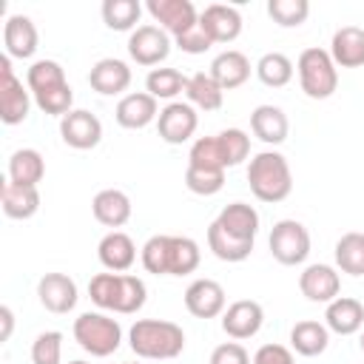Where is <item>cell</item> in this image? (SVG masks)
Returning <instances> with one entry per match:
<instances>
[{
    "label": "cell",
    "mask_w": 364,
    "mask_h": 364,
    "mask_svg": "<svg viewBox=\"0 0 364 364\" xmlns=\"http://www.w3.org/2000/svg\"><path fill=\"white\" fill-rule=\"evenodd\" d=\"M185 97H188V102H191L193 108H199V111H219L222 102H225L222 85H219L210 74H205V71H196L193 77H188Z\"/></svg>",
    "instance_id": "4dcf8cb0"
},
{
    "label": "cell",
    "mask_w": 364,
    "mask_h": 364,
    "mask_svg": "<svg viewBox=\"0 0 364 364\" xmlns=\"http://www.w3.org/2000/svg\"><path fill=\"white\" fill-rule=\"evenodd\" d=\"M128 54L136 65H159L171 54V34L159 26H136L128 37Z\"/></svg>",
    "instance_id": "30bf717a"
},
{
    "label": "cell",
    "mask_w": 364,
    "mask_h": 364,
    "mask_svg": "<svg viewBox=\"0 0 364 364\" xmlns=\"http://www.w3.org/2000/svg\"><path fill=\"white\" fill-rule=\"evenodd\" d=\"M247 185L259 202H284L293 191V173L279 151H259L247 165Z\"/></svg>",
    "instance_id": "277c9868"
},
{
    "label": "cell",
    "mask_w": 364,
    "mask_h": 364,
    "mask_svg": "<svg viewBox=\"0 0 364 364\" xmlns=\"http://www.w3.org/2000/svg\"><path fill=\"white\" fill-rule=\"evenodd\" d=\"M97 259L108 273H125L131 270V264L136 262V245L128 233L122 230H111L100 239L97 245Z\"/></svg>",
    "instance_id": "ffe728a7"
},
{
    "label": "cell",
    "mask_w": 364,
    "mask_h": 364,
    "mask_svg": "<svg viewBox=\"0 0 364 364\" xmlns=\"http://www.w3.org/2000/svg\"><path fill=\"white\" fill-rule=\"evenodd\" d=\"M228 296L216 279H196L185 290V307L196 318H216L225 313Z\"/></svg>",
    "instance_id": "2e32d148"
},
{
    "label": "cell",
    "mask_w": 364,
    "mask_h": 364,
    "mask_svg": "<svg viewBox=\"0 0 364 364\" xmlns=\"http://www.w3.org/2000/svg\"><path fill=\"white\" fill-rule=\"evenodd\" d=\"M88 85L102 94V97H114V94H122L128 91L131 85V68L125 60H117V57H102L91 65L88 71Z\"/></svg>",
    "instance_id": "d6986e66"
},
{
    "label": "cell",
    "mask_w": 364,
    "mask_h": 364,
    "mask_svg": "<svg viewBox=\"0 0 364 364\" xmlns=\"http://www.w3.org/2000/svg\"><path fill=\"white\" fill-rule=\"evenodd\" d=\"M0 321H3V333H0V338H3V341H9L11 327H14V313H11V307H9V304H3V307H0Z\"/></svg>",
    "instance_id": "7dc6e473"
},
{
    "label": "cell",
    "mask_w": 364,
    "mask_h": 364,
    "mask_svg": "<svg viewBox=\"0 0 364 364\" xmlns=\"http://www.w3.org/2000/svg\"><path fill=\"white\" fill-rule=\"evenodd\" d=\"M253 364H296V358L284 344H262L253 355Z\"/></svg>",
    "instance_id": "bcb514c9"
},
{
    "label": "cell",
    "mask_w": 364,
    "mask_h": 364,
    "mask_svg": "<svg viewBox=\"0 0 364 364\" xmlns=\"http://www.w3.org/2000/svg\"><path fill=\"white\" fill-rule=\"evenodd\" d=\"M267 247L273 253V259L284 267H296L310 256V233L301 222L296 219H279L270 230Z\"/></svg>",
    "instance_id": "52a82bcc"
},
{
    "label": "cell",
    "mask_w": 364,
    "mask_h": 364,
    "mask_svg": "<svg viewBox=\"0 0 364 364\" xmlns=\"http://www.w3.org/2000/svg\"><path fill=\"white\" fill-rule=\"evenodd\" d=\"M60 136L68 148L74 151H91L100 145L102 139V122L97 114L85 111V108H74L71 114H65L60 119Z\"/></svg>",
    "instance_id": "8fae6325"
},
{
    "label": "cell",
    "mask_w": 364,
    "mask_h": 364,
    "mask_svg": "<svg viewBox=\"0 0 364 364\" xmlns=\"http://www.w3.org/2000/svg\"><path fill=\"white\" fill-rule=\"evenodd\" d=\"M327 344H330V330L321 321L304 318V321H296L290 330V347L304 358L321 355L327 350Z\"/></svg>",
    "instance_id": "f1b7e54d"
},
{
    "label": "cell",
    "mask_w": 364,
    "mask_h": 364,
    "mask_svg": "<svg viewBox=\"0 0 364 364\" xmlns=\"http://www.w3.org/2000/svg\"><path fill=\"white\" fill-rule=\"evenodd\" d=\"M199 128V114L191 102H168L159 117H156V131L162 136V142L168 145H182L188 142Z\"/></svg>",
    "instance_id": "9c48e42d"
},
{
    "label": "cell",
    "mask_w": 364,
    "mask_h": 364,
    "mask_svg": "<svg viewBox=\"0 0 364 364\" xmlns=\"http://www.w3.org/2000/svg\"><path fill=\"white\" fill-rule=\"evenodd\" d=\"M324 324L330 333L338 336H353L364 327V304L353 296H338L327 304L324 310Z\"/></svg>",
    "instance_id": "603a6c76"
},
{
    "label": "cell",
    "mask_w": 364,
    "mask_h": 364,
    "mask_svg": "<svg viewBox=\"0 0 364 364\" xmlns=\"http://www.w3.org/2000/svg\"><path fill=\"white\" fill-rule=\"evenodd\" d=\"M31 111V91L17 80L11 68V57H0V119L6 125H20Z\"/></svg>",
    "instance_id": "ba28073f"
},
{
    "label": "cell",
    "mask_w": 364,
    "mask_h": 364,
    "mask_svg": "<svg viewBox=\"0 0 364 364\" xmlns=\"http://www.w3.org/2000/svg\"><path fill=\"white\" fill-rule=\"evenodd\" d=\"M216 139L222 145V156L228 168H236L250 156V136L242 128H225L222 134H216Z\"/></svg>",
    "instance_id": "ab89813d"
},
{
    "label": "cell",
    "mask_w": 364,
    "mask_h": 364,
    "mask_svg": "<svg viewBox=\"0 0 364 364\" xmlns=\"http://www.w3.org/2000/svg\"><path fill=\"white\" fill-rule=\"evenodd\" d=\"M34 105L43 111V114H51V117H65L71 114L74 108V91L71 85H60V88H51V91H43V94H34Z\"/></svg>",
    "instance_id": "7bdbcfd3"
},
{
    "label": "cell",
    "mask_w": 364,
    "mask_h": 364,
    "mask_svg": "<svg viewBox=\"0 0 364 364\" xmlns=\"http://www.w3.org/2000/svg\"><path fill=\"white\" fill-rule=\"evenodd\" d=\"M91 213L100 225L117 230L122 228L128 219H131V199L125 191H117V188H105L100 191L94 199H91Z\"/></svg>",
    "instance_id": "cb8c5ba5"
},
{
    "label": "cell",
    "mask_w": 364,
    "mask_h": 364,
    "mask_svg": "<svg viewBox=\"0 0 364 364\" xmlns=\"http://www.w3.org/2000/svg\"><path fill=\"white\" fill-rule=\"evenodd\" d=\"M199 26L213 40V46L216 43H233L242 34V14H239L236 6L210 3L199 11Z\"/></svg>",
    "instance_id": "e0dca14e"
},
{
    "label": "cell",
    "mask_w": 364,
    "mask_h": 364,
    "mask_svg": "<svg viewBox=\"0 0 364 364\" xmlns=\"http://www.w3.org/2000/svg\"><path fill=\"white\" fill-rule=\"evenodd\" d=\"M128 344L139 358L168 361L185 350V330L165 318H136L128 330Z\"/></svg>",
    "instance_id": "3957f363"
},
{
    "label": "cell",
    "mask_w": 364,
    "mask_h": 364,
    "mask_svg": "<svg viewBox=\"0 0 364 364\" xmlns=\"http://www.w3.org/2000/svg\"><path fill=\"white\" fill-rule=\"evenodd\" d=\"M142 6L136 0H105L102 3V23L111 31H134Z\"/></svg>",
    "instance_id": "8d00e7d4"
},
{
    "label": "cell",
    "mask_w": 364,
    "mask_h": 364,
    "mask_svg": "<svg viewBox=\"0 0 364 364\" xmlns=\"http://www.w3.org/2000/svg\"><path fill=\"white\" fill-rule=\"evenodd\" d=\"M122 364H134V361H122Z\"/></svg>",
    "instance_id": "f907efd6"
},
{
    "label": "cell",
    "mask_w": 364,
    "mask_h": 364,
    "mask_svg": "<svg viewBox=\"0 0 364 364\" xmlns=\"http://www.w3.org/2000/svg\"><path fill=\"white\" fill-rule=\"evenodd\" d=\"M208 74L222 85V91H233V88H239V85L247 82V77H250V60L242 51L228 48V51H222V54L213 57Z\"/></svg>",
    "instance_id": "4316f807"
},
{
    "label": "cell",
    "mask_w": 364,
    "mask_h": 364,
    "mask_svg": "<svg viewBox=\"0 0 364 364\" xmlns=\"http://www.w3.org/2000/svg\"><path fill=\"white\" fill-rule=\"evenodd\" d=\"M188 165L196 168H216V171H228L225 156H222V145L216 136H199L191 151H188Z\"/></svg>",
    "instance_id": "60d3db41"
},
{
    "label": "cell",
    "mask_w": 364,
    "mask_h": 364,
    "mask_svg": "<svg viewBox=\"0 0 364 364\" xmlns=\"http://www.w3.org/2000/svg\"><path fill=\"white\" fill-rule=\"evenodd\" d=\"M256 77L267 88H284L293 80V60L282 51H267L256 63Z\"/></svg>",
    "instance_id": "d6a6232c"
},
{
    "label": "cell",
    "mask_w": 364,
    "mask_h": 364,
    "mask_svg": "<svg viewBox=\"0 0 364 364\" xmlns=\"http://www.w3.org/2000/svg\"><path fill=\"white\" fill-rule=\"evenodd\" d=\"M250 131L264 145H282L287 139L290 122H287V114L279 105H256L253 114H250Z\"/></svg>",
    "instance_id": "484cf974"
},
{
    "label": "cell",
    "mask_w": 364,
    "mask_h": 364,
    "mask_svg": "<svg viewBox=\"0 0 364 364\" xmlns=\"http://www.w3.org/2000/svg\"><path fill=\"white\" fill-rule=\"evenodd\" d=\"M43 176H46V159L37 148H17L9 156V179L11 182L37 188V182Z\"/></svg>",
    "instance_id": "f546056e"
},
{
    "label": "cell",
    "mask_w": 364,
    "mask_h": 364,
    "mask_svg": "<svg viewBox=\"0 0 364 364\" xmlns=\"http://www.w3.org/2000/svg\"><path fill=\"white\" fill-rule=\"evenodd\" d=\"M173 43H176V46L185 51V54H205V51L213 46V40L205 34V28H202L199 23H196L193 28H188L185 34H179Z\"/></svg>",
    "instance_id": "ee69618b"
},
{
    "label": "cell",
    "mask_w": 364,
    "mask_h": 364,
    "mask_svg": "<svg viewBox=\"0 0 364 364\" xmlns=\"http://www.w3.org/2000/svg\"><path fill=\"white\" fill-rule=\"evenodd\" d=\"M26 85H28L31 97L43 94V91H51V88H60V85H68L65 68L57 60H37L26 71Z\"/></svg>",
    "instance_id": "e575fe53"
},
{
    "label": "cell",
    "mask_w": 364,
    "mask_h": 364,
    "mask_svg": "<svg viewBox=\"0 0 364 364\" xmlns=\"http://www.w3.org/2000/svg\"><path fill=\"white\" fill-rule=\"evenodd\" d=\"M262 324H264V310L253 299H239L230 307H225V313H222V330L233 341L253 338L262 330Z\"/></svg>",
    "instance_id": "5bb4252c"
},
{
    "label": "cell",
    "mask_w": 364,
    "mask_h": 364,
    "mask_svg": "<svg viewBox=\"0 0 364 364\" xmlns=\"http://www.w3.org/2000/svg\"><path fill=\"white\" fill-rule=\"evenodd\" d=\"M208 247L219 262H245L253 253V242H242L230 233H225L216 222L208 228Z\"/></svg>",
    "instance_id": "1f68e13d"
},
{
    "label": "cell",
    "mask_w": 364,
    "mask_h": 364,
    "mask_svg": "<svg viewBox=\"0 0 364 364\" xmlns=\"http://www.w3.org/2000/svg\"><path fill=\"white\" fill-rule=\"evenodd\" d=\"M336 267L347 276H364V233H344L336 242Z\"/></svg>",
    "instance_id": "836d02e7"
},
{
    "label": "cell",
    "mask_w": 364,
    "mask_h": 364,
    "mask_svg": "<svg viewBox=\"0 0 364 364\" xmlns=\"http://www.w3.org/2000/svg\"><path fill=\"white\" fill-rule=\"evenodd\" d=\"M0 205L9 219H31L40 210V191L31 185H17L6 179L0 188Z\"/></svg>",
    "instance_id": "83f0119b"
},
{
    "label": "cell",
    "mask_w": 364,
    "mask_h": 364,
    "mask_svg": "<svg viewBox=\"0 0 364 364\" xmlns=\"http://www.w3.org/2000/svg\"><path fill=\"white\" fill-rule=\"evenodd\" d=\"M88 296L100 310L119 316H134L148 299V287L139 276L131 273H97L88 282Z\"/></svg>",
    "instance_id": "7a4b0ae2"
},
{
    "label": "cell",
    "mask_w": 364,
    "mask_h": 364,
    "mask_svg": "<svg viewBox=\"0 0 364 364\" xmlns=\"http://www.w3.org/2000/svg\"><path fill=\"white\" fill-rule=\"evenodd\" d=\"M142 267L154 276H188L199 267L202 250L191 236H151L139 250Z\"/></svg>",
    "instance_id": "6da1fadb"
},
{
    "label": "cell",
    "mask_w": 364,
    "mask_h": 364,
    "mask_svg": "<svg viewBox=\"0 0 364 364\" xmlns=\"http://www.w3.org/2000/svg\"><path fill=\"white\" fill-rule=\"evenodd\" d=\"M299 290L313 304H330L333 299H338L341 276L333 264H307L299 273Z\"/></svg>",
    "instance_id": "4fadbf2b"
},
{
    "label": "cell",
    "mask_w": 364,
    "mask_h": 364,
    "mask_svg": "<svg viewBox=\"0 0 364 364\" xmlns=\"http://www.w3.org/2000/svg\"><path fill=\"white\" fill-rule=\"evenodd\" d=\"M330 57L336 68H358L364 65V28L358 26H341L333 31L330 40Z\"/></svg>",
    "instance_id": "d4e9b609"
},
{
    "label": "cell",
    "mask_w": 364,
    "mask_h": 364,
    "mask_svg": "<svg viewBox=\"0 0 364 364\" xmlns=\"http://www.w3.org/2000/svg\"><path fill=\"white\" fill-rule=\"evenodd\" d=\"M68 364H88V361H82V358H77V361H68Z\"/></svg>",
    "instance_id": "c3c4849f"
},
{
    "label": "cell",
    "mask_w": 364,
    "mask_h": 364,
    "mask_svg": "<svg viewBox=\"0 0 364 364\" xmlns=\"http://www.w3.org/2000/svg\"><path fill=\"white\" fill-rule=\"evenodd\" d=\"M358 344H361V353H364V333H361V341Z\"/></svg>",
    "instance_id": "681fc988"
},
{
    "label": "cell",
    "mask_w": 364,
    "mask_h": 364,
    "mask_svg": "<svg viewBox=\"0 0 364 364\" xmlns=\"http://www.w3.org/2000/svg\"><path fill=\"white\" fill-rule=\"evenodd\" d=\"M63 361V333L46 330L31 341V364H60Z\"/></svg>",
    "instance_id": "b9f144b4"
},
{
    "label": "cell",
    "mask_w": 364,
    "mask_h": 364,
    "mask_svg": "<svg viewBox=\"0 0 364 364\" xmlns=\"http://www.w3.org/2000/svg\"><path fill=\"white\" fill-rule=\"evenodd\" d=\"M225 233L242 239V242H256L259 233V213L253 205L247 202H230L219 210V216L213 219Z\"/></svg>",
    "instance_id": "7402d4cb"
},
{
    "label": "cell",
    "mask_w": 364,
    "mask_h": 364,
    "mask_svg": "<svg viewBox=\"0 0 364 364\" xmlns=\"http://www.w3.org/2000/svg\"><path fill=\"white\" fill-rule=\"evenodd\" d=\"M117 122L128 131H139L145 125H151L156 117H159V105L156 100L148 94V91H134V94H125L119 102H117V111H114Z\"/></svg>",
    "instance_id": "44dd1931"
},
{
    "label": "cell",
    "mask_w": 364,
    "mask_h": 364,
    "mask_svg": "<svg viewBox=\"0 0 364 364\" xmlns=\"http://www.w3.org/2000/svg\"><path fill=\"white\" fill-rule=\"evenodd\" d=\"M3 46H6V54L11 60H28V57H34V51L40 46V34H37V26L31 23V17H26V14H9L6 17V26H3Z\"/></svg>",
    "instance_id": "ac0fdd59"
},
{
    "label": "cell",
    "mask_w": 364,
    "mask_h": 364,
    "mask_svg": "<svg viewBox=\"0 0 364 364\" xmlns=\"http://www.w3.org/2000/svg\"><path fill=\"white\" fill-rule=\"evenodd\" d=\"M185 185L191 193L196 196H213L225 188V171H216V168H196V165H188L185 168Z\"/></svg>",
    "instance_id": "f35d334b"
},
{
    "label": "cell",
    "mask_w": 364,
    "mask_h": 364,
    "mask_svg": "<svg viewBox=\"0 0 364 364\" xmlns=\"http://www.w3.org/2000/svg\"><path fill=\"white\" fill-rule=\"evenodd\" d=\"M37 299L40 304L48 310V313H71L77 307V282L65 273H46L40 282H37Z\"/></svg>",
    "instance_id": "9a60e30c"
},
{
    "label": "cell",
    "mask_w": 364,
    "mask_h": 364,
    "mask_svg": "<svg viewBox=\"0 0 364 364\" xmlns=\"http://www.w3.org/2000/svg\"><path fill=\"white\" fill-rule=\"evenodd\" d=\"M145 9L159 23V28L168 31L173 40L199 23V11L191 0H148Z\"/></svg>",
    "instance_id": "7c38bea8"
},
{
    "label": "cell",
    "mask_w": 364,
    "mask_h": 364,
    "mask_svg": "<svg viewBox=\"0 0 364 364\" xmlns=\"http://www.w3.org/2000/svg\"><path fill=\"white\" fill-rule=\"evenodd\" d=\"M208 364H250V355L239 341H225V344L213 347Z\"/></svg>",
    "instance_id": "f6af8a7d"
},
{
    "label": "cell",
    "mask_w": 364,
    "mask_h": 364,
    "mask_svg": "<svg viewBox=\"0 0 364 364\" xmlns=\"http://www.w3.org/2000/svg\"><path fill=\"white\" fill-rule=\"evenodd\" d=\"M296 71H299V85L310 100H327L338 88V68H336L330 51H324L318 46H310L299 54Z\"/></svg>",
    "instance_id": "8992f818"
},
{
    "label": "cell",
    "mask_w": 364,
    "mask_h": 364,
    "mask_svg": "<svg viewBox=\"0 0 364 364\" xmlns=\"http://www.w3.org/2000/svg\"><path fill=\"white\" fill-rule=\"evenodd\" d=\"M188 88V77L176 68H151L145 77V91L154 100H171Z\"/></svg>",
    "instance_id": "d590c367"
},
{
    "label": "cell",
    "mask_w": 364,
    "mask_h": 364,
    "mask_svg": "<svg viewBox=\"0 0 364 364\" xmlns=\"http://www.w3.org/2000/svg\"><path fill=\"white\" fill-rule=\"evenodd\" d=\"M267 14L282 28H299L310 14V3L307 0H267Z\"/></svg>",
    "instance_id": "74e56055"
},
{
    "label": "cell",
    "mask_w": 364,
    "mask_h": 364,
    "mask_svg": "<svg viewBox=\"0 0 364 364\" xmlns=\"http://www.w3.org/2000/svg\"><path fill=\"white\" fill-rule=\"evenodd\" d=\"M71 333H74V341L88 355H94V358H105V355L117 353L119 344H122V327H119V321L111 318V316H105V313H91V310L88 313H80L74 318Z\"/></svg>",
    "instance_id": "5b68a950"
}]
</instances>
